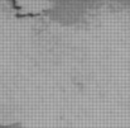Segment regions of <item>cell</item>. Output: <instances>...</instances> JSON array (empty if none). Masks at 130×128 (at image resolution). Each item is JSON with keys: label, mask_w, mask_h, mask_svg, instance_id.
<instances>
[{"label": "cell", "mask_w": 130, "mask_h": 128, "mask_svg": "<svg viewBox=\"0 0 130 128\" xmlns=\"http://www.w3.org/2000/svg\"><path fill=\"white\" fill-rule=\"evenodd\" d=\"M11 9L18 17H38L51 10L53 4L51 0H9Z\"/></svg>", "instance_id": "cell-1"}]
</instances>
